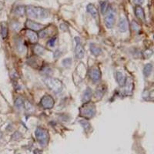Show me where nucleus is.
I'll return each instance as SVG.
<instances>
[{
  "mask_svg": "<svg viewBox=\"0 0 154 154\" xmlns=\"http://www.w3.org/2000/svg\"><path fill=\"white\" fill-rule=\"evenodd\" d=\"M106 91V88L104 85H100L99 87L96 88V93H95V96L97 99H101L103 96L104 93Z\"/></svg>",
  "mask_w": 154,
  "mask_h": 154,
  "instance_id": "dca6fc26",
  "label": "nucleus"
},
{
  "mask_svg": "<svg viewBox=\"0 0 154 154\" xmlns=\"http://www.w3.org/2000/svg\"><path fill=\"white\" fill-rule=\"evenodd\" d=\"M2 133L1 131H0V139L2 138Z\"/></svg>",
  "mask_w": 154,
  "mask_h": 154,
  "instance_id": "72a5a7b5",
  "label": "nucleus"
},
{
  "mask_svg": "<svg viewBox=\"0 0 154 154\" xmlns=\"http://www.w3.org/2000/svg\"><path fill=\"white\" fill-rule=\"evenodd\" d=\"M109 9V6L106 2L103 1V2H100V9H101L102 14L105 15Z\"/></svg>",
  "mask_w": 154,
  "mask_h": 154,
  "instance_id": "5701e85b",
  "label": "nucleus"
},
{
  "mask_svg": "<svg viewBox=\"0 0 154 154\" xmlns=\"http://www.w3.org/2000/svg\"><path fill=\"white\" fill-rule=\"evenodd\" d=\"M118 28L121 32H126L129 29V22L126 16H121L118 23Z\"/></svg>",
  "mask_w": 154,
  "mask_h": 154,
  "instance_id": "9d476101",
  "label": "nucleus"
},
{
  "mask_svg": "<svg viewBox=\"0 0 154 154\" xmlns=\"http://www.w3.org/2000/svg\"><path fill=\"white\" fill-rule=\"evenodd\" d=\"M89 78L93 82H98L101 79V72L98 67H93L89 70Z\"/></svg>",
  "mask_w": 154,
  "mask_h": 154,
  "instance_id": "6e6552de",
  "label": "nucleus"
},
{
  "mask_svg": "<svg viewBox=\"0 0 154 154\" xmlns=\"http://www.w3.org/2000/svg\"><path fill=\"white\" fill-rule=\"evenodd\" d=\"M144 2H145V0H133V2L137 5H139V6L143 5L144 3Z\"/></svg>",
  "mask_w": 154,
  "mask_h": 154,
  "instance_id": "2f4dec72",
  "label": "nucleus"
},
{
  "mask_svg": "<svg viewBox=\"0 0 154 154\" xmlns=\"http://www.w3.org/2000/svg\"><path fill=\"white\" fill-rule=\"evenodd\" d=\"M26 37L28 38V39L29 40V42H31V43H37V42H38V35L35 31L27 29L26 32Z\"/></svg>",
  "mask_w": 154,
  "mask_h": 154,
  "instance_id": "f8f14e48",
  "label": "nucleus"
},
{
  "mask_svg": "<svg viewBox=\"0 0 154 154\" xmlns=\"http://www.w3.org/2000/svg\"><path fill=\"white\" fill-rule=\"evenodd\" d=\"M45 51H46L45 48H43L42 46H40V45H35L33 47V52L35 53V54L38 55V56L44 54Z\"/></svg>",
  "mask_w": 154,
  "mask_h": 154,
  "instance_id": "4be33fe9",
  "label": "nucleus"
},
{
  "mask_svg": "<svg viewBox=\"0 0 154 154\" xmlns=\"http://www.w3.org/2000/svg\"><path fill=\"white\" fill-rule=\"evenodd\" d=\"M135 15L141 21H145V13H144V10L141 6L137 5L135 7Z\"/></svg>",
  "mask_w": 154,
  "mask_h": 154,
  "instance_id": "ddd939ff",
  "label": "nucleus"
},
{
  "mask_svg": "<svg viewBox=\"0 0 154 154\" xmlns=\"http://www.w3.org/2000/svg\"><path fill=\"white\" fill-rule=\"evenodd\" d=\"M35 135L36 140L42 146H46L47 145L49 141V134L46 129L38 126L35 129Z\"/></svg>",
  "mask_w": 154,
  "mask_h": 154,
  "instance_id": "7ed1b4c3",
  "label": "nucleus"
},
{
  "mask_svg": "<svg viewBox=\"0 0 154 154\" xmlns=\"http://www.w3.org/2000/svg\"><path fill=\"white\" fill-rule=\"evenodd\" d=\"M114 75H115L116 81L118 83V85L121 87L124 86L126 82V77L125 76L123 72H119V71H116V72H115Z\"/></svg>",
  "mask_w": 154,
  "mask_h": 154,
  "instance_id": "9b49d317",
  "label": "nucleus"
},
{
  "mask_svg": "<svg viewBox=\"0 0 154 154\" xmlns=\"http://www.w3.org/2000/svg\"><path fill=\"white\" fill-rule=\"evenodd\" d=\"M16 47H17L18 51L21 52V53L23 52V50H24V45H23V41H22L20 38H19V39L16 40Z\"/></svg>",
  "mask_w": 154,
  "mask_h": 154,
  "instance_id": "393cba45",
  "label": "nucleus"
},
{
  "mask_svg": "<svg viewBox=\"0 0 154 154\" xmlns=\"http://www.w3.org/2000/svg\"><path fill=\"white\" fill-rule=\"evenodd\" d=\"M44 82L50 90H52V91L56 93H60L63 89V83H62L61 81L59 80L58 79L48 77L46 79H44Z\"/></svg>",
  "mask_w": 154,
  "mask_h": 154,
  "instance_id": "20e7f679",
  "label": "nucleus"
},
{
  "mask_svg": "<svg viewBox=\"0 0 154 154\" xmlns=\"http://www.w3.org/2000/svg\"><path fill=\"white\" fill-rule=\"evenodd\" d=\"M89 49H90L92 54L95 56H100L102 53L101 48L99 47V46H97V45H96L95 43H90V45H89Z\"/></svg>",
  "mask_w": 154,
  "mask_h": 154,
  "instance_id": "2eb2a0df",
  "label": "nucleus"
},
{
  "mask_svg": "<svg viewBox=\"0 0 154 154\" xmlns=\"http://www.w3.org/2000/svg\"><path fill=\"white\" fill-rule=\"evenodd\" d=\"M22 137H23V135L19 133V132H16V133H14V134L12 136V139L13 140H19V139H21Z\"/></svg>",
  "mask_w": 154,
  "mask_h": 154,
  "instance_id": "c85d7f7f",
  "label": "nucleus"
},
{
  "mask_svg": "<svg viewBox=\"0 0 154 154\" xmlns=\"http://www.w3.org/2000/svg\"><path fill=\"white\" fill-rule=\"evenodd\" d=\"M26 12L29 17L34 19H46L49 16V12L47 9L42 7H36L33 5H29L26 8Z\"/></svg>",
  "mask_w": 154,
  "mask_h": 154,
  "instance_id": "f257e3e1",
  "label": "nucleus"
},
{
  "mask_svg": "<svg viewBox=\"0 0 154 154\" xmlns=\"http://www.w3.org/2000/svg\"><path fill=\"white\" fill-rule=\"evenodd\" d=\"M152 55V50H151V49H146V51H144L143 56L145 59H149Z\"/></svg>",
  "mask_w": 154,
  "mask_h": 154,
  "instance_id": "c756f323",
  "label": "nucleus"
},
{
  "mask_svg": "<svg viewBox=\"0 0 154 154\" xmlns=\"http://www.w3.org/2000/svg\"><path fill=\"white\" fill-rule=\"evenodd\" d=\"M55 101L54 99L49 95H45V96L41 99L40 101V105L41 106L43 107L44 109H50L54 106Z\"/></svg>",
  "mask_w": 154,
  "mask_h": 154,
  "instance_id": "423d86ee",
  "label": "nucleus"
},
{
  "mask_svg": "<svg viewBox=\"0 0 154 154\" xmlns=\"http://www.w3.org/2000/svg\"><path fill=\"white\" fill-rule=\"evenodd\" d=\"M26 8L25 7L24 5H18L15 8L14 13L16 16H23L26 13Z\"/></svg>",
  "mask_w": 154,
  "mask_h": 154,
  "instance_id": "a211bd4d",
  "label": "nucleus"
},
{
  "mask_svg": "<svg viewBox=\"0 0 154 154\" xmlns=\"http://www.w3.org/2000/svg\"><path fill=\"white\" fill-rule=\"evenodd\" d=\"M105 15L106 16L104 17V23H105L106 26L108 29H112L114 25H115L116 22L115 12H114V10H112V9L109 8Z\"/></svg>",
  "mask_w": 154,
  "mask_h": 154,
  "instance_id": "39448f33",
  "label": "nucleus"
},
{
  "mask_svg": "<svg viewBox=\"0 0 154 154\" xmlns=\"http://www.w3.org/2000/svg\"><path fill=\"white\" fill-rule=\"evenodd\" d=\"M75 39V56L77 59H82L85 55L84 48L82 46V44L79 38L76 37Z\"/></svg>",
  "mask_w": 154,
  "mask_h": 154,
  "instance_id": "0eeeda50",
  "label": "nucleus"
},
{
  "mask_svg": "<svg viewBox=\"0 0 154 154\" xmlns=\"http://www.w3.org/2000/svg\"><path fill=\"white\" fill-rule=\"evenodd\" d=\"M25 105V101L21 96H19L15 100V106L18 109H22L23 108H24Z\"/></svg>",
  "mask_w": 154,
  "mask_h": 154,
  "instance_id": "aec40b11",
  "label": "nucleus"
},
{
  "mask_svg": "<svg viewBox=\"0 0 154 154\" xmlns=\"http://www.w3.org/2000/svg\"><path fill=\"white\" fill-rule=\"evenodd\" d=\"M28 63L29 64V66H32V67H38V63L37 62V60L35 58H30L29 60Z\"/></svg>",
  "mask_w": 154,
  "mask_h": 154,
  "instance_id": "bb28decb",
  "label": "nucleus"
},
{
  "mask_svg": "<svg viewBox=\"0 0 154 154\" xmlns=\"http://www.w3.org/2000/svg\"><path fill=\"white\" fill-rule=\"evenodd\" d=\"M86 9H87V12H89V14L91 15L93 18H96L98 16V10H97V9H96V6H95L93 4H89V5H87V7H86Z\"/></svg>",
  "mask_w": 154,
  "mask_h": 154,
  "instance_id": "f3484780",
  "label": "nucleus"
},
{
  "mask_svg": "<svg viewBox=\"0 0 154 154\" xmlns=\"http://www.w3.org/2000/svg\"><path fill=\"white\" fill-rule=\"evenodd\" d=\"M131 27L132 29H133V31L136 32H138L140 31V29H141V27H140V25H139L137 22H135V21L132 22Z\"/></svg>",
  "mask_w": 154,
  "mask_h": 154,
  "instance_id": "a878e982",
  "label": "nucleus"
},
{
  "mask_svg": "<svg viewBox=\"0 0 154 154\" xmlns=\"http://www.w3.org/2000/svg\"><path fill=\"white\" fill-rule=\"evenodd\" d=\"M26 26L27 27L28 29L32 30V31H40V30L43 29L44 26L39 23H36L32 20L28 19L26 23Z\"/></svg>",
  "mask_w": 154,
  "mask_h": 154,
  "instance_id": "1a4fd4ad",
  "label": "nucleus"
},
{
  "mask_svg": "<svg viewBox=\"0 0 154 154\" xmlns=\"http://www.w3.org/2000/svg\"><path fill=\"white\" fill-rule=\"evenodd\" d=\"M19 27H20V25H19V23H16V24H13L12 25V28H13V29L15 30H18L19 29Z\"/></svg>",
  "mask_w": 154,
  "mask_h": 154,
  "instance_id": "473e14b6",
  "label": "nucleus"
},
{
  "mask_svg": "<svg viewBox=\"0 0 154 154\" xmlns=\"http://www.w3.org/2000/svg\"><path fill=\"white\" fill-rule=\"evenodd\" d=\"M79 113L81 116L84 117L85 119H91L96 113V106L93 103H86L79 109Z\"/></svg>",
  "mask_w": 154,
  "mask_h": 154,
  "instance_id": "f03ea898",
  "label": "nucleus"
},
{
  "mask_svg": "<svg viewBox=\"0 0 154 154\" xmlns=\"http://www.w3.org/2000/svg\"><path fill=\"white\" fill-rule=\"evenodd\" d=\"M152 72V63L146 64L143 68V75L145 77H149Z\"/></svg>",
  "mask_w": 154,
  "mask_h": 154,
  "instance_id": "6ab92c4d",
  "label": "nucleus"
},
{
  "mask_svg": "<svg viewBox=\"0 0 154 154\" xmlns=\"http://www.w3.org/2000/svg\"><path fill=\"white\" fill-rule=\"evenodd\" d=\"M92 96H93L92 89L89 87H87L86 89V90L84 91V93H83V94H82V102H83L84 103L89 102L90 100H91Z\"/></svg>",
  "mask_w": 154,
  "mask_h": 154,
  "instance_id": "4468645a",
  "label": "nucleus"
},
{
  "mask_svg": "<svg viewBox=\"0 0 154 154\" xmlns=\"http://www.w3.org/2000/svg\"><path fill=\"white\" fill-rule=\"evenodd\" d=\"M1 35L2 38H5L8 36V26L5 23L1 24Z\"/></svg>",
  "mask_w": 154,
  "mask_h": 154,
  "instance_id": "412c9836",
  "label": "nucleus"
},
{
  "mask_svg": "<svg viewBox=\"0 0 154 154\" xmlns=\"http://www.w3.org/2000/svg\"><path fill=\"white\" fill-rule=\"evenodd\" d=\"M79 123L83 127L85 131H88V130L91 129V125L86 119H82V120L79 121Z\"/></svg>",
  "mask_w": 154,
  "mask_h": 154,
  "instance_id": "b1692460",
  "label": "nucleus"
},
{
  "mask_svg": "<svg viewBox=\"0 0 154 154\" xmlns=\"http://www.w3.org/2000/svg\"><path fill=\"white\" fill-rule=\"evenodd\" d=\"M56 37H52L49 39V41L47 42V46H50V47H54L55 44L56 42Z\"/></svg>",
  "mask_w": 154,
  "mask_h": 154,
  "instance_id": "cd10ccee",
  "label": "nucleus"
},
{
  "mask_svg": "<svg viewBox=\"0 0 154 154\" xmlns=\"http://www.w3.org/2000/svg\"><path fill=\"white\" fill-rule=\"evenodd\" d=\"M72 63V60L70 58H67V59H65V60L63 61V64L64 66H70Z\"/></svg>",
  "mask_w": 154,
  "mask_h": 154,
  "instance_id": "7c9ffc66",
  "label": "nucleus"
}]
</instances>
